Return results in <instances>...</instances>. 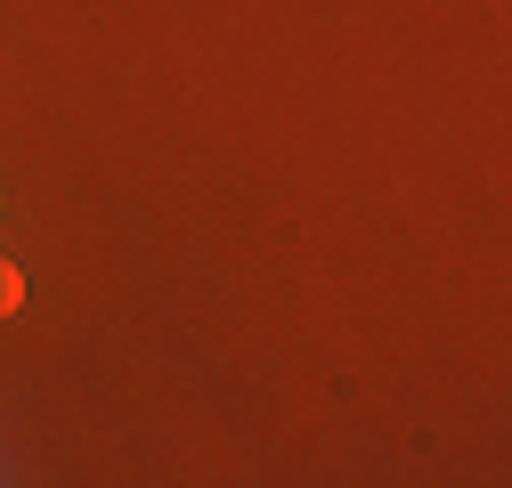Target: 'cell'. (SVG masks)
<instances>
[{
    "instance_id": "2",
    "label": "cell",
    "mask_w": 512,
    "mask_h": 488,
    "mask_svg": "<svg viewBox=\"0 0 512 488\" xmlns=\"http://www.w3.org/2000/svg\"><path fill=\"white\" fill-rule=\"evenodd\" d=\"M0 212H9V204H0Z\"/></svg>"
},
{
    "instance_id": "1",
    "label": "cell",
    "mask_w": 512,
    "mask_h": 488,
    "mask_svg": "<svg viewBox=\"0 0 512 488\" xmlns=\"http://www.w3.org/2000/svg\"><path fill=\"white\" fill-rule=\"evenodd\" d=\"M17 310H25V269L0 261V318H17Z\"/></svg>"
}]
</instances>
